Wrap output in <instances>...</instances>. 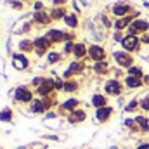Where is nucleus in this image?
I'll list each match as a JSON object with an SVG mask.
<instances>
[{"label": "nucleus", "mask_w": 149, "mask_h": 149, "mask_svg": "<svg viewBox=\"0 0 149 149\" xmlns=\"http://www.w3.org/2000/svg\"><path fill=\"white\" fill-rule=\"evenodd\" d=\"M78 71H81V64H78V63H73V64L70 66V70L66 71V76H71L73 73H78Z\"/></svg>", "instance_id": "obj_21"}, {"label": "nucleus", "mask_w": 149, "mask_h": 149, "mask_svg": "<svg viewBox=\"0 0 149 149\" xmlns=\"http://www.w3.org/2000/svg\"><path fill=\"white\" fill-rule=\"evenodd\" d=\"M111 111H113L111 108H106V106H104V108H99V109H97L95 116H97V120H99V121H106V120L109 118Z\"/></svg>", "instance_id": "obj_10"}, {"label": "nucleus", "mask_w": 149, "mask_h": 149, "mask_svg": "<svg viewBox=\"0 0 149 149\" xmlns=\"http://www.w3.org/2000/svg\"><path fill=\"white\" fill-rule=\"evenodd\" d=\"M137 149H149V144H142V146H139Z\"/></svg>", "instance_id": "obj_36"}, {"label": "nucleus", "mask_w": 149, "mask_h": 149, "mask_svg": "<svg viewBox=\"0 0 149 149\" xmlns=\"http://www.w3.org/2000/svg\"><path fill=\"white\" fill-rule=\"evenodd\" d=\"M128 76H135V78H141L142 76V71L139 68H130L128 70Z\"/></svg>", "instance_id": "obj_26"}, {"label": "nucleus", "mask_w": 149, "mask_h": 149, "mask_svg": "<svg viewBox=\"0 0 149 149\" xmlns=\"http://www.w3.org/2000/svg\"><path fill=\"white\" fill-rule=\"evenodd\" d=\"M135 106H137V102H135V101H132V102L127 106V111H132V109H135Z\"/></svg>", "instance_id": "obj_33"}, {"label": "nucleus", "mask_w": 149, "mask_h": 149, "mask_svg": "<svg viewBox=\"0 0 149 149\" xmlns=\"http://www.w3.org/2000/svg\"><path fill=\"white\" fill-rule=\"evenodd\" d=\"M85 120V113L80 111V109H76V111L71 113V116H70V123H76V121H83Z\"/></svg>", "instance_id": "obj_14"}, {"label": "nucleus", "mask_w": 149, "mask_h": 149, "mask_svg": "<svg viewBox=\"0 0 149 149\" xmlns=\"http://www.w3.org/2000/svg\"><path fill=\"white\" fill-rule=\"evenodd\" d=\"M61 17H66L64 9H54L52 10V19H61Z\"/></svg>", "instance_id": "obj_24"}, {"label": "nucleus", "mask_w": 149, "mask_h": 149, "mask_svg": "<svg viewBox=\"0 0 149 149\" xmlns=\"http://www.w3.org/2000/svg\"><path fill=\"white\" fill-rule=\"evenodd\" d=\"M31 111H33V113H42V111H45V106H43V102H42V101H33V102H31Z\"/></svg>", "instance_id": "obj_17"}, {"label": "nucleus", "mask_w": 149, "mask_h": 149, "mask_svg": "<svg viewBox=\"0 0 149 149\" xmlns=\"http://www.w3.org/2000/svg\"><path fill=\"white\" fill-rule=\"evenodd\" d=\"M144 81H146V83H148V85H149V74H148V76H146V78H144Z\"/></svg>", "instance_id": "obj_39"}, {"label": "nucleus", "mask_w": 149, "mask_h": 149, "mask_svg": "<svg viewBox=\"0 0 149 149\" xmlns=\"http://www.w3.org/2000/svg\"><path fill=\"white\" fill-rule=\"evenodd\" d=\"M125 83H127V87H130V88H137V87L142 85V80H141V78H135V76H127Z\"/></svg>", "instance_id": "obj_12"}, {"label": "nucleus", "mask_w": 149, "mask_h": 149, "mask_svg": "<svg viewBox=\"0 0 149 149\" xmlns=\"http://www.w3.org/2000/svg\"><path fill=\"white\" fill-rule=\"evenodd\" d=\"M16 99L21 101V102H30L31 101V92L26 88V87H19L16 90Z\"/></svg>", "instance_id": "obj_4"}, {"label": "nucleus", "mask_w": 149, "mask_h": 149, "mask_svg": "<svg viewBox=\"0 0 149 149\" xmlns=\"http://www.w3.org/2000/svg\"><path fill=\"white\" fill-rule=\"evenodd\" d=\"M61 59V56L57 54V52H52V54H49V63H57Z\"/></svg>", "instance_id": "obj_30"}, {"label": "nucleus", "mask_w": 149, "mask_h": 149, "mask_svg": "<svg viewBox=\"0 0 149 149\" xmlns=\"http://www.w3.org/2000/svg\"><path fill=\"white\" fill-rule=\"evenodd\" d=\"M88 54H90V57H92L94 61H99V63H101V61L104 59V56H106V54H104V49L99 47V45H92V47L88 49Z\"/></svg>", "instance_id": "obj_3"}, {"label": "nucleus", "mask_w": 149, "mask_h": 149, "mask_svg": "<svg viewBox=\"0 0 149 149\" xmlns=\"http://www.w3.org/2000/svg\"><path fill=\"white\" fill-rule=\"evenodd\" d=\"M128 10H130V7H128V5H125V3H118V5H114V7H113L114 16H125Z\"/></svg>", "instance_id": "obj_11"}, {"label": "nucleus", "mask_w": 149, "mask_h": 149, "mask_svg": "<svg viewBox=\"0 0 149 149\" xmlns=\"http://www.w3.org/2000/svg\"><path fill=\"white\" fill-rule=\"evenodd\" d=\"M141 106L144 108V111H149V95H146V97L142 99V102H141Z\"/></svg>", "instance_id": "obj_31"}, {"label": "nucleus", "mask_w": 149, "mask_h": 149, "mask_svg": "<svg viewBox=\"0 0 149 149\" xmlns=\"http://www.w3.org/2000/svg\"><path fill=\"white\" fill-rule=\"evenodd\" d=\"M64 21H66V24H68L70 28H74V26L78 24V19H76V16H74V14H68V16L64 17Z\"/></svg>", "instance_id": "obj_18"}, {"label": "nucleus", "mask_w": 149, "mask_h": 149, "mask_svg": "<svg viewBox=\"0 0 149 149\" xmlns=\"http://www.w3.org/2000/svg\"><path fill=\"white\" fill-rule=\"evenodd\" d=\"M85 52H87V49H85V45H83V43H76V45H74V49H73L74 57H83V56H85Z\"/></svg>", "instance_id": "obj_15"}, {"label": "nucleus", "mask_w": 149, "mask_h": 149, "mask_svg": "<svg viewBox=\"0 0 149 149\" xmlns=\"http://www.w3.org/2000/svg\"><path fill=\"white\" fill-rule=\"evenodd\" d=\"M42 102H43V106H45V109H47V108H49V106H50V101H49V99H43V101H42Z\"/></svg>", "instance_id": "obj_34"}, {"label": "nucleus", "mask_w": 149, "mask_h": 149, "mask_svg": "<svg viewBox=\"0 0 149 149\" xmlns=\"http://www.w3.org/2000/svg\"><path fill=\"white\" fill-rule=\"evenodd\" d=\"M56 88H57V90H61V88H64V83H63L61 80H56Z\"/></svg>", "instance_id": "obj_32"}, {"label": "nucleus", "mask_w": 149, "mask_h": 149, "mask_svg": "<svg viewBox=\"0 0 149 149\" xmlns=\"http://www.w3.org/2000/svg\"><path fill=\"white\" fill-rule=\"evenodd\" d=\"M76 104H78V101L76 99H70V101H66L64 104H63V109H66V111H70V109H73L76 108Z\"/></svg>", "instance_id": "obj_20"}, {"label": "nucleus", "mask_w": 149, "mask_h": 149, "mask_svg": "<svg viewBox=\"0 0 149 149\" xmlns=\"http://www.w3.org/2000/svg\"><path fill=\"white\" fill-rule=\"evenodd\" d=\"M0 120H2V121L10 120V109H3V111L0 113Z\"/></svg>", "instance_id": "obj_29"}, {"label": "nucleus", "mask_w": 149, "mask_h": 149, "mask_svg": "<svg viewBox=\"0 0 149 149\" xmlns=\"http://www.w3.org/2000/svg\"><path fill=\"white\" fill-rule=\"evenodd\" d=\"M49 45H50V40L47 37H42V38H37V40H35V47H37V52L40 56L45 52V49H47Z\"/></svg>", "instance_id": "obj_6"}, {"label": "nucleus", "mask_w": 149, "mask_h": 149, "mask_svg": "<svg viewBox=\"0 0 149 149\" xmlns=\"http://www.w3.org/2000/svg\"><path fill=\"white\" fill-rule=\"evenodd\" d=\"M12 63H14V66L19 68V70H24V68L28 66V59H26L24 56H21V54H16L14 59H12Z\"/></svg>", "instance_id": "obj_9"}, {"label": "nucleus", "mask_w": 149, "mask_h": 149, "mask_svg": "<svg viewBox=\"0 0 149 149\" xmlns=\"http://www.w3.org/2000/svg\"><path fill=\"white\" fill-rule=\"evenodd\" d=\"M142 42H144V43H149V35H144V37H142Z\"/></svg>", "instance_id": "obj_35"}, {"label": "nucleus", "mask_w": 149, "mask_h": 149, "mask_svg": "<svg viewBox=\"0 0 149 149\" xmlns=\"http://www.w3.org/2000/svg\"><path fill=\"white\" fill-rule=\"evenodd\" d=\"M132 24H134V28L137 30V33H139V31L144 33V31H148L149 30V23L148 21H144V19H139V21H135V23H132Z\"/></svg>", "instance_id": "obj_13"}, {"label": "nucleus", "mask_w": 149, "mask_h": 149, "mask_svg": "<svg viewBox=\"0 0 149 149\" xmlns=\"http://www.w3.org/2000/svg\"><path fill=\"white\" fill-rule=\"evenodd\" d=\"M114 61L120 66H132V56H128L127 52H114Z\"/></svg>", "instance_id": "obj_2"}, {"label": "nucleus", "mask_w": 149, "mask_h": 149, "mask_svg": "<svg viewBox=\"0 0 149 149\" xmlns=\"http://www.w3.org/2000/svg\"><path fill=\"white\" fill-rule=\"evenodd\" d=\"M45 37L49 38L50 42H61V40H64V38H66V35H64L63 31H59V30H50Z\"/></svg>", "instance_id": "obj_8"}, {"label": "nucleus", "mask_w": 149, "mask_h": 149, "mask_svg": "<svg viewBox=\"0 0 149 149\" xmlns=\"http://www.w3.org/2000/svg\"><path fill=\"white\" fill-rule=\"evenodd\" d=\"M121 45H123V49H125V50L132 52V50H135V49H137V45H139V38L134 37V35H128V37H125L123 40H121Z\"/></svg>", "instance_id": "obj_1"}, {"label": "nucleus", "mask_w": 149, "mask_h": 149, "mask_svg": "<svg viewBox=\"0 0 149 149\" xmlns=\"http://www.w3.org/2000/svg\"><path fill=\"white\" fill-rule=\"evenodd\" d=\"M52 88H56V81L54 80H43V83L38 87V94L40 95H47Z\"/></svg>", "instance_id": "obj_5"}, {"label": "nucleus", "mask_w": 149, "mask_h": 149, "mask_svg": "<svg viewBox=\"0 0 149 149\" xmlns=\"http://www.w3.org/2000/svg\"><path fill=\"white\" fill-rule=\"evenodd\" d=\"M92 104H94L97 109H99V108H104V104H106V97H102V95H94Z\"/></svg>", "instance_id": "obj_16"}, {"label": "nucleus", "mask_w": 149, "mask_h": 149, "mask_svg": "<svg viewBox=\"0 0 149 149\" xmlns=\"http://www.w3.org/2000/svg\"><path fill=\"white\" fill-rule=\"evenodd\" d=\"M35 9H37V10H40V9H42V3H40V2H37V3H35Z\"/></svg>", "instance_id": "obj_37"}, {"label": "nucleus", "mask_w": 149, "mask_h": 149, "mask_svg": "<svg viewBox=\"0 0 149 149\" xmlns=\"http://www.w3.org/2000/svg\"><path fill=\"white\" fill-rule=\"evenodd\" d=\"M35 19H37L38 23H49V21H50V17H49L45 12H37V14H35Z\"/></svg>", "instance_id": "obj_23"}, {"label": "nucleus", "mask_w": 149, "mask_h": 149, "mask_svg": "<svg viewBox=\"0 0 149 149\" xmlns=\"http://www.w3.org/2000/svg\"><path fill=\"white\" fill-rule=\"evenodd\" d=\"M64 90H68V92L76 90V83H74V81H66V83H64Z\"/></svg>", "instance_id": "obj_28"}, {"label": "nucleus", "mask_w": 149, "mask_h": 149, "mask_svg": "<svg viewBox=\"0 0 149 149\" xmlns=\"http://www.w3.org/2000/svg\"><path fill=\"white\" fill-rule=\"evenodd\" d=\"M106 92H108V94H113V95H116V94L121 92V85H120L116 80H111V81L106 83Z\"/></svg>", "instance_id": "obj_7"}, {"label": "nucleus", "mask_w": 149, "mask_h": 149, "mask_svg": "<svg viewBox=\"0 0 149 149\" xmlns=\"http://www.w3.org/2000/svg\"><path fill=\"white\" fill-rule=\"evenodd\" d=\"M128 24H130V17H123V19H118V21L114 23L116 30H123V28L128 26Z\"/></svg>", "instance_id": "obj_19"}, {"label": "nucleus", "mask_w": 149, "mask_h": 149, "mask_svg": "<svg viewBox=\"0 0 149 149\" xmlns=\"http://www.w3.org/2000/svg\"><path fill=\"white\" fill-rule=\"evenodd\" d=\"M64 2H66V0H54V3H56V5H59V3H64Z\"/></svg>", "instance_id": "obj_38"}, {"label": "nucleus", "mask_w": 149, "mask_h": 149, "mask_svg": "<svg viewBox=\"0 0 149 149\" xmlns=\"http://www.w3.org/2000/svg\"><path fill=\"white\" fill-rule=\"evenodd\" d=\"M95 71L97 73H106L108 71V64L106 63H97L95 64Z\"/></svg>", "instance_id": "obj_25"}, {"label": "nucleus", "mask_w": 149, "mask_h": 149, "mask_svg": "<svg viewBox=\"0 0 149 149\" xmlns=\"http://www.w3.org/2000/svg\"><path fill=\"white\" fill-rule=\"evenodd\" d=\"M135 121L141 125V128H146V130L149 128V127H148V120H146V118H142V116H137V118H135Z\"/></svg>", "instance_id": "obj_27"}, {"label": "nucleus", "mask_w": 149, "mask_h": 149, "mask_svg": "<svg viewBox=\"0 0 149 149\" xmlns=\"http://www.w3.org/2000/svg\"><path fill=\"white\" fill-rule=\"evenodd\" d=\"M33 47H35V42H30V40H24V42L19 43V49L21 50H31Z\"/></svg>", "instance_id": "obj_22"}]
</instances>
